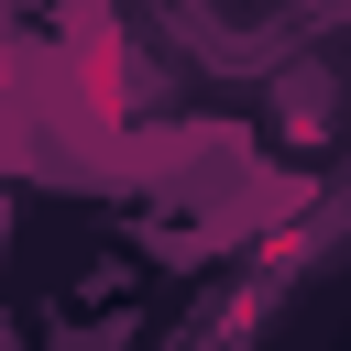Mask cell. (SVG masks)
<instances>
[{"label": "cell", "instance_id": "6da1fadb", "mask_svg": "<svg viewBox=\"0 0 351 351\" xmlns=\"http://www.w3.org/2000/svg\"><path fill=\"white\" fill-rule=\"evenodd\" d=\"M0 99H11V44H0Z\"/></svg>", "mask_w": 351, "mask_h": 351}]
</instances>
